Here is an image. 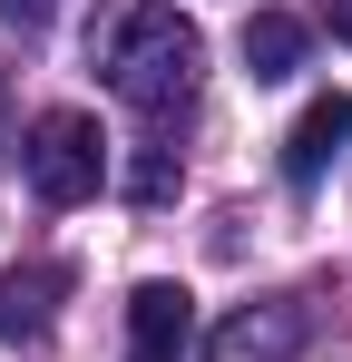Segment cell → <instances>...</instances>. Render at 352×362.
<instances>
[{"label": "cell", "mask_w": 352, "mask_h": 362, "mask_svg": "<svg viewBox=\"0 0 352 362\" xmlns=\"http://www.w3.org/2000/svg\"><path fill=\"white\" fill-rule=\"evenodd\" d=\"M196 78H206V40H196V20H176L167 0H137L108 30V88L147 127L186 118V108H196Z\"/></svg>", "instance_id": "obj_1"}, {"label": "cell", "mask_w": 352, "mask_h": 362, "mask_svg": "<svg viewBox=\"0 0 352 362\" xmlns=\"http://www.w3.org/2000/svg\"><path fill=\"white\" fill-rule=\"evenodd\" d=\"M20 167H30V196L40 206H88L108 186V137H98V118H78V108H49V118H30V137H20Z\"/></svg>", "instance_id": "obj_2"}, {"label": "cell", "mask_w": 352, "mask_h": 362, "mask_svg": "<svg viewBox=\"0 0 352 362\" xmlns=\"http://www.w3.org/2000/svg\"><path fill=\"white\" fill-rule=\"evenodd\" d=\"M303 333H313V303L264 294V303H245V313H225V323L206 333V362H293Z\"/></svg>", "instance_id": "obj_3"}, {"label": "cell", "mask_w": 352, "mask_h": 362, "mask_svg": "<svg viewBox=\"0 0 352 362\" xmlns=\"http://www.w3.org/2000/svg\"><path fill=\"white\" fill-rule=\"evenodd\" d=\"M186 343H196V294L186 284H137L127 294V362H186Z\"/></svg>", "instance_id": "obj_4"}, {"label": "cell", "mask_w": 352, "mask_h": 362, "mask_svg": "<svg viewBox=\"0 0 352 362\" xmlns=\"http://www.w3.org/2000/svg\"><path fill=\"white\" fill-rule=\"evenodd\" d=\"M343 147H352V98H343V88H323V98L293 118V137H284V177H293V186H323Z\"/></svg>", "instance_id": "obj_5"}, {"label": "cell", "mask_w": 352, "mask_h": 362, "mask_svg": "<svg viewBox=\"0 0 352 362\" xmlns=\"http://www.w3.org/2000/svg\"><path fill=\"white\" fill-rule=\"evenodd\" d=\"M59 294H69V264H49V255H40V264H10V274H0V343H40Z\"/></svg>", "instance_id": "obj_6"}, {"label": "cell", "mask_w": 352, "mask_h": 362, "mask_svg": "<svg viewBox=\"0 0 352 362\" xmlns=\"http://www.w3.org/2000/svg\"><path fill=\"white\" fill-rule=\"evenodd\" d=\"M245 69H254V78H293V69H303V20H293V10H254V20H245Z\"/></svg>", "instance_id": "obj_7"}, {"label": "cell", "mask_w": 352, "mask_h": 362, "mask_svg": "<svg viewBox=\"0 0 352 362\" xmlns=\"http://www.w3.org/2000/svg\"><path fill=\"white\" fill-rule=\"evenodd\" d=\"M127 196H137V206L176 196V147H137V167H127Z\"/></svg>", "instance_id": "obj_8"}, {"label": "cell", "mask_w": 352, "mask_h": 362, "mask_svg": "<svg viewBox=\"0 0 352 362\" xmlns=\"http://www.w3.org/2000/svg\"><path fill=\"white\" fill-rule=\"evenodd\" d=\"M49 10H59V0H0V20H10V30H49Z\"/></svg>", "instance_id": "obj_9"}, {"label": "cell", "mask_w": 352, "mask_h": 362, "mask_svg": "<svg viewBox=\"0 0 352 362\" xmlns=\"http://www.w3.org/2000/svg\"><path fill=\"white\" fill-rule=\"evenodd\" d=\"M323 20H333V30H343V40H352V0H323Z\"/></svg>", "instance_id": "obj_10"}, {"label": "cell", "mask_w": 352, "mask_h": 362, "mask_svg": "<svg viewBox=\"0 0 352 362\" xmlns=\"http://www.w3.org/2000/svg\"><path fill=\"white\" fill-rule=\"evenodd\" d=\"M0 137H10V78H0Z\"/></svg>", "instance_id": "obj_11"}]
</instances>
